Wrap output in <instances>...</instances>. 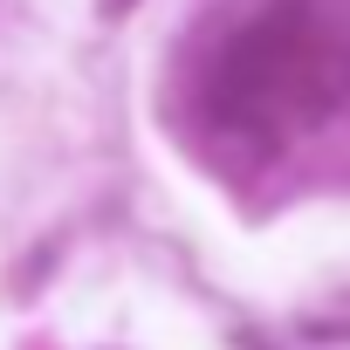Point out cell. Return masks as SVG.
I'll return each mask as SVG.
<instances>
[{"instance_id":"obj_1","label":"cell","mask_w":350,"mask_h":350,"mask_svg":"<svg viewBox=\"0 0 350 350\" xmlns=\"http://www.w3.org/2000/svg\"><path fill=\"white\" fill-rule=\"evenodd\" d=\"M350 90V42L323 21L316 0H295V8H275L268 21H254V35L220 62V83H213V103L227 124L254 131V117H268L275 103L282 110H329L336 96Z\"/></svg>"}]
</instances>
